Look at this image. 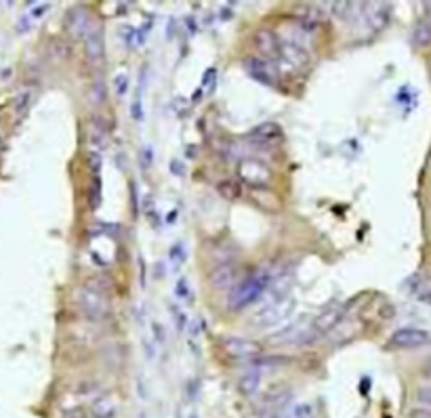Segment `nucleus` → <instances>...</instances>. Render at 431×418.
Wrapping results in <instances>:
<instances>
[{
    "instance_id": "f257e3e1",
    "label": "nucleus",
    "mask_w": 431,
    "mask_h": 418,
    "mask_svg": "<svg viewBox=\"0 0 431 418\" xmlns=\"http://www.w3.org/2000/svg\"><path fill=\"white\" fill-rule=\"evenodd\" d=\"M271 282H273L271 275L265 273V271L251 275L248 280H244V282H240L232 288V293L228 297V309L240 311V309L253 305L255 301H259L265 295V290L271 286Z\"/></svg>"
},
{
    "instance_id": "f03ea898",
    "label": "nucleus",
    "mask_w": 431,
    "mask_h": 418,
    "mask_svg": "<svg viewBox=\"0 0 431 418\" xmlns=\"http://www.w3.org/2000/svg\"><path fill=\"white\" fill-rule=\"evenodd\" d=\"M76 305L83 313V317L91 322H103L110 315V303L103 293H97L89 286L78 288L76 293Z\"/></svg>"
},
{
    "instance_id": "7ed1b4c3",
    "label": "nucleus",
    "mask_w": 431,
    "mask_h": 418,
    "mask_svg": "<svg viewBox=\"0 0 431 418\" xmlns=\"http://www.w3.org/2000/svg\"><path fill=\"white\" fill-rule=\"evenodd\" d=\"M297 303L293 297H286V299H280V301H273V303H267L253 320V324L257 328H271V326H278L282 324L284 320H289L295 311Z\"/></svg>"
},
{
    "instance_id": "20e7f679",
    "label": "nucleus",
    "mask_w": 431,
    "mask_h": 418,
    "mask_svg": "<svg viewBox=\"0 0 431 418\" xmlns=\"http://www.w3.org/2000/svg\"><path fill=\"white\" fill-rule=\"evenodd\" d=\"M238 177L248 183L251 187H265L271 181V171L265 166V162L255 158H244L238 164Z\"/></svg>"
},
{
    "instance_id": "39448f33",
    "label": "nucleus",
    "mask_w": 431,
    "mask_h": 418,
    "mask_svg": "<svg viewBox=\"0 0 431 418\" xmlns=\"http://www.w3.org/2000/svg\"><path fill=\"white\" fill-rule=\"evenodd\" d=\"M244 72L255 80V82H259V85H263V87H273L276 85V67H273V63L271 61H267L265 57H255V55H251V57H246L244 59Z\"/></svg>"
},
{
    "instance_id": "423d86ee",
    "label": "nucleus",
    "mask_w": 431,
    "mask_h": 418,
    "mask_svg": "<svg viewBox=\"0 0 431 418\" xmlns=\"http://www.w3.org/2000/svg\"><path fill=\"white\" fill-rule=\"evenodd\" d=\"M429 340V332L423 328H400L389 336V347L394 349H416Z\"/></svg>"
},
{
    "instance_id": "0eeeda50",
    "label": "nucleus",
    "mask_w": 431,
    "mask_h": 418,
    "mask_svg": "<svg viewBox=\"0 0 431 418\" xmlns=\"http://www.w3.org/2000/svg\"><path fill=\"white\" fill-rule=\"evenodd\" d=\"M343 317H345V311H343L341 307H330V309L322 311L320 315H316V320H314L312 326H310V334H312L314 340H316V338H320V336H324V334L337 330V326L343 322Z\"/></svg>"
},
{
    "instance_id": "6e6552de",
    "label": "nucleus",
    "mask_w": 431,
    "mask_h": 418,
    "mask_svg": "<svg viewBox=\"0 0 431 418\" xmlns=\"http://www.w3.org/2000/svg\"><path fill=\"white\" fill-rule=\"evenodd\" d=\"M223 349L228 356L232 358H240V360H253L261 354V345L257 340L251 338H240V336H232L223 340Z\"/></svg>"
},
{
    "instance_id": "1a4fd4ad",
    "label": "nucleus",
    "mask_w": 431,
    "mask_h": 418,
    "mask_svg": "<svg viewBox=\"0 0 431 418\" xmlns=\"http://www.w3.org/2000/svg\"><path fill=\"white\" fill-rule=\"evenodd\" d=\"M91 28H93V21H91V15L85 7H74V9L67 11L65 30L74 38H85Z\"/></svg>"
},
{
    "instance_id": "9d476101",
    "label": "nucleus",
    "mask_w": 431,
    "mask_h": 418,
    "mask_svg": "<svg viewBox=\"0 0 431 418\" xmlns=\"http://www.w3.org/2000/svg\"><path fill=\"white\" fill-rule=\"evenodd\" d=\"M85 40V57L89 63L97 65L103 61L105 57V40H103V32H101V26H95L89 30V34L83 38Z\"/></svg>"
},
{
    "instance_id": "9b49d317",
    "label": "nucleus",
    "mask_w": 431,
    "mask_h": 418,
    "mask_svg": "<svg viewBox=\"0 0 431 418\" xmlns=\"http://www.w3.org/2000/svg\"><path fill=\"white\" fill-rule=\"evenodd\" d=\"M208 282H210L212 288H219V290L236 286V282H238V265L223 263L219 267H214L210 271V275H208Z\"/></svg>"
},
{
    "instance_id": "f8f14e48",
    "label": "nucleus",
    "mask_w": 431,
    "mask_h": 418,
    "mask_svg": "<svg viewBox=\"0 0 431 418\" xmlns=\"http://www.w3.org/2000/svg\"><path fill=\"white\" fill-rule=\"evenodd\" d=\"M89 414L91 418H118L120 414V403L116 399V395H110V393H103V395H97L91 406H89Z\"/></svg>"
},
{
    "instance_id": "ddd939ff",
    "label": "nucleus",
    "mask_w": 431,
    "mask_h": 418,
    "mask_svg": "<svg viewBox=\"0 0 431 418\" xmlns=\"http://www.w3.org/2000/svg\"><path fill=\"white\" fill-rule=\"evenodd\" d=\"M280 57L293 67H305L312 59L310 51L299 42H280Z\"/></svg>"
},
{
    "instance_id": "4468645a",
    "label": "nucleus",
    "mask_w": 431,
    "mask_h": 418,
    "mask_svg": "<svg viewBox=\"0 0 431 418\" xmlns=\"http://www.w3.org/2000/svg\"><path fill=\"white\" fill-rule=\"evenodd\" d=\"M362 9L366 11L364 15H366L369 24L373 26V30H383L389 24L391 7L387 3H371V5H364Z\"/></svg>"
},
{
    "instance_id": "2eb2a0df",
    "label": "nucleus",
    "mask_w": 431,
    "mask_h": 418,
    "mask_svg": "<svg viewBox=\"0 0 431 418\" xmlns=\"http://www.w3.org/2000/svg\"><path fill=\"white\" fill-rule=\"evenodd\" d=\"M255 44L265 55L267 61L271 57H280V40L271 30H259L257 36H255Z\"/></svg>"
},
{
    "instance_id": "dca6fc26",
    "label": "nucleus",
    "mask_w": 431,
    "mask_h": 418,
    "mask_svg": "<svg viewBox=\"0 0 431 418\" xmlns=\"http://www.w3.org/2000/svg\"><path fill=\"white\" fill-rule=\"evenodd\" d=\"M251 139H255V141H259V143H273V141H280L282 139V128L273 122H267V124L253 128Z\"/></svg>"
},
{
    "instance_id": "f3484780",
    "label": "nucleus",
    "mask_w": 431,
    "mask_h": 418,
    "mask_svg": "<svg viewBox=\"0 0 431 418\" xmlns=\"http://www.w3.org/2000/svg\"><path fill=\"white\" fill-rule=\"evenodd\" d=\"M412 44L416 49H427L431 44V19L429 17H423L414 24V30H412Z\"/></svg>"
},
{
    "instance_id": "a211bd4d",
    "label": "nucleus",
    "mask_w": 431,
    "mask_h": 418,
    "mask_svg": "<svg viewBox=\"0 0 431 418\" xmlns=\"http://www.w3.org/2000/svg\"><path fill=\"white\" fill-rule=\"evenodd\" d=\"M280 418H318V412L312 401H295L282 412Z\"/></svg>"
},
{
    "instance_id": "6ab92c4d",
    "label": "nucleus",
    "mask_w": 431,
    "mask_h": 418,
    "mask_svg": "<svg viewBox=\"0 0 431 418\" xmlns=\"http://www.w3.org/2000/svg\"><path fill=\"white\" fill-rule=\"evenodd\" d=\"M238 387H240V391H242L244 395H255V393L259 391V387H261V374L255 372V370H248L246 374L240 376Z\"/></svg>"
},
{
    "instance_id": "aec40b11",
    "label": "nucleus",
    "mask_w": 431,
    "mask_h": 418,
    "mask_svg": "<svg viewBox=\"0 0 431 418\" xmlns=\"http://www.w3.org/2000/svg\"><path fill=\"white\" fill-rule=\"evenodd\" d=\"M217 191H219V195L226 198V200H238V198L242 195V185H240V181H236V179H223V181L217 185Z\"/></svg>"
},
{
    "instance_id": "412c9836",
    "label": "nucleus",
    "mask_w": 431,
    "mask_h": 418,
    "mask_svg": "<svg viewBox=\"0 0 431 418\" xmlns=\"http://www.w3.org/2000/svg\"><path fill=\"white\" fill-rule=\"evenodd\" d=\"M105 97H108V87H105V82H103L101 78L93 80V85H91V89H89V101H91V105H101V103L105 101Z\"/></svg>"
},
{
    "instance_id": "4be33fe9",
    "label": "nucleus",
    "mask_w": 431,
    "mask_h": 418,
    "mask_svg": "<svg viewBox=\"0 0 431 418\" xmlns=\"http://www.w3.org/2000/svg\"><path fill=\"white\" fill-rule=\"evenodd\" d=\"M32 99H34V93L32 91H22L17 97H15V101H13V110H15V114L17 116H24L28 110H30V105H32Z\"/></svg>"
},
{
    "instance_id": "5701e85b",
    "label": "nucleus",
    "mask_w": 431,
    "mask_h": 418,
    "mask_svg": "<svg viewBox=\"0 0 431 418\" xmlns=\"http://www.w3.org/2000/svg\"><path fill=\"white\" fill-rule=\"evenodd\" d=\"M416 401L423 408H431V387L429 385H423L416 389Z\"/></svg>"
},
{
    "instance_id": "b1692460",
    "label": "nucleus",
    "mask_w": 431,
    "mask_h": 418,
    "mask_svg": "<svg viewBox=\"0 0 431 418\" xmlns=\"http://www.w3.org/2000/svg\"><path fill=\"white\" fill-rule=\"evenodd\" d=\"M114 85H116V95H118V97H124L126 87H128V78H126V74H118V76L114 78Z\"/></svg>"
},
{
    "instance_id": "393cba45",
    "label": "nucleus",
    "mask_w": 431,
    "mask_h": 418,
    "mask_svg": "<svg viewBox=\"0 0 431 418\" xmlns=\"http://www.w3.org/2000/svg\"><path fill=\"white\" fill-rule=\"evenodd\" d=\"M175 293H177L179 299H187V297H189V286H187V282H185V280H179Z\"/></svg>"
},
{
    "instance_id": "a878e982",
    "label": "nucleus",
    "mask_w": 431,
    "mask_h": 418,
    "mask_svg": "<svg viewBox=\"0 0 431 418\" xmlns=\"http://www.w3.org/2000/svg\"><path fill=\"white\" fill-rule=\"evenodd\" d=\"M89 162H91V171H93V173H99V168H101V158H99L97 152H91V154H89Z\"/></svg>"
},
{
    "instance_id": "bb28decb",
    "label": "nucleus",
    "mask_w": 431,
    "mask_h": 418,
    "mask_svg": "<svg viewBox=\"0 0 431 418\" xmlns=\"http://www.w3.org/2000/svg\"><path fill=\"white\" fill-rule=\"evenodd\" d=\"M425 378L431 383V362H429V364H427V368H425Z\"/></svg>"
},
{
    "instance_id": "cd10ccee",
    "label": "nucleus",
    "mask_w": 431,
    "mask_h": 418,
    "mask_svg": "<svg viewBox=\"0 0 431 418\" xmlns=\"http://www.w3.org/2000/svg\"><path fill=\"white\" fill-rule=\"evenodd\" d=\"M0 141H3V132H0Z\"/></svg>"
}]
</instances>
